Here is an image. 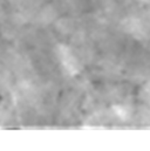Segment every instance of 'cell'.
<instances>
[{
    "instance_id": "6da1fadb",
    "label": "cell",
    "mask_w": 150,
    "mask_h": 151,
    "mask_svg": "<svg viewBox=\"0 0 150 151\" xmlns=\"http://www.w3.org/2000/svg\"><path fill=\"white\" fill-rule=\"evenodd\" d=\"M56 54H58V58L63 67V69L69 74V75H76L80 69H81V66H80V61L77 60V58L75 56L74 52L66 45H59L56 47Z\"/></svg>"
}]
</instances>
